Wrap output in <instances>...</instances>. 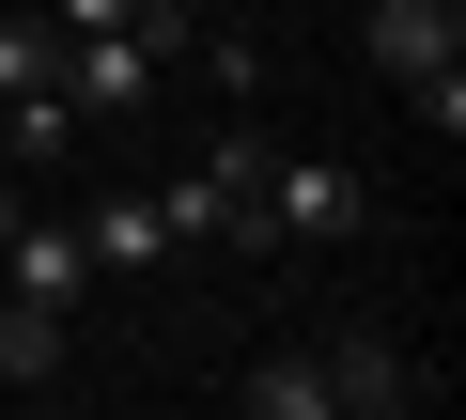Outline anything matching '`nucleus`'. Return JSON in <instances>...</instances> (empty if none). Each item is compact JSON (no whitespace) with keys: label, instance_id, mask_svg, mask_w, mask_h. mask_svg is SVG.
<instances>
[{"label":"nucleus","instance_id":"nucleus-1","mask_svg":"<svg viewBox=\"0 0 466 420\" xmlns=\"http://www.w3.org/2000/svg\"><path fill=\"white\" fill-rule=\"evenodd\" d=\"M265 234H280V250H342V234H373V171H342V156H280V140H265Z\"/></svg>","mask_w":466,"mask_h":420},{"label":"nucleus","instance_id":"nucleus-2","mask_svg":"<svg viewBox=\"0 0 466 420\" xmlns=\"http://www.w3.org/2000/svg\"><path fill=\"white\" fill-rule=\"evenodd\" d=\"M311 358H327V405H342V420H404V405H435V374H420L389 327H342V343H311Z\"/></svg>","mask_w":466,"mask_h":420},{"label":"nucleus","instance_id":"nucleus-3","mask_svg":"<svg viewBox=\"0 0 466 420\" xmlns=\"http://www.w3.org/2000/svg\"><path fill=\"white\" fill-rule=\"evenodd\" d=\"M358 47H373V78H435V63H466V0H358Z\"/></svg>","mask_w":466,"mask_h":420},{"label":"nucleus","instance_id":"nucleus-4","mask_svg":"<svg viewBox=\"0 0 466 420\" xmlns=\"http://www.w3.org/2000/svg\"><path fill=\"white\" fill-rule=\"evenodd\" d=\"M156 78H171V63H156L140 32H63V109H78V125H125Z\"/></svg>","mask_w":466,"mask_h":420},{"label":"nucleus","instance_id":"nucleus-5","mask_svg":"<svg viewBox=\"0 0 466 420\" xmlns=\"http://www.w3.org/2000/svg\"><path fill=\"white\" fill-rule=\"evenodd\" d=\"M78 250H94V281H140V265H171V219H156V187H109L94 219H78Z\"/></svg>","mask_w":466,"mask_h":420},{"label":"nucleus","instance_id":"nucleus-6","mask_svg":"<svg viewBox=\"0 0 466 420\" xmlns=\"http://www.w3.org/2000/svg\"><path fill=\"white\" fill-rule=\"evenodd\" d=\"M0 250H16V296H47V312H78V296H94V250H78V219H16Z\"/></svg>","mask_w":466,"mask_h":420},{"label":"nucleus","instance_id":"nucleus-7","mask_svg":"<svg viewBox=\"0 0 466 420\" xmlns=\"http://www.w3.org/2000/svg\"><path fill=\"white\" fill-rule=\"evenodd\" d=\"M0 389H63V312L47 296H0Z\"/></svg>","mask_w":466,"mask_h":420},{"label":"nucleus","instance_id":"nucleus-8","mask_svg":"<svg viewBox=\"0 0 466 420\" xmlns=\"http://www.w3.org/2000/svg\"><path fill=\"white\" fill-rule=\"evenodd\" d=\"M233 405H249V420H342L327 405V358L296 343V358H265V374H233Z\"/></svg>","mask_w":466,"mask_h":420},{"label":"nucleus","instance_id":"nucleus-9","mask_svg":"<svg viewBox=\"0 0 466 420\" xmlns=\"http://www.w3.org/2000/svg\"><path fill=\"white\" fill-rule=\"evenodd\" d=\"M125 16H140V0H63V16H47V32H125Z\"/></svg>","mask_w":466,"mask_h":420},{"label":"nucleus","instance_id":"nucleus-10","mask_svg":"<svg viewBox=\"0 0 466 420\" xmlns=\"http://www.w3.org/2000/svg\"><path fill=\"white\" fill-rule=\"evenodd\" d=\"M0 234H16V156H0Z\"/></svg>","mask_w":466,"mask_h":420}]
</instances>
